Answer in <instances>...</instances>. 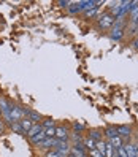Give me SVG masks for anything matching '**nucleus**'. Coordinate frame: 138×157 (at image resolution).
I'll return each instance as SVG.
<instances>
[{
  "instance_id": "nucleus-1",
  "label": "nucleus",
  "mask_w": 138,
  "mask_h": 157,
  "mask_svg": "<svg viewBox=\"0 0 138 157\" xmlns=\"http://www.w3.org/2000/svg\"><path fill=\"white\" fill-rule=\"evenodd\" d=\"M97 19H98V25H100V29H109V27H111V25L114 24L116 17H114L111 13H103L102 16H98Z\"/></svg>"
},
{
  "instance_id": "nucleus-2",
  "label": "nucleus",
  "mask_w": 138,
  "mask_h": 157,
  "mask_svg": "<svg viewBox=\"0 0 138 157\" xmlns=\"http://www.w3.org/2000/svg\"><path fill=\"white\" fill-rule=\"evenodd\" d=\"M0 109H2V114H3V117L6 119V122L13 124V122H11V105L8 103L5 98H0Z\"/></svg>"
},
{
  "instance_id": "nucleus-3",
  "label": "nucleus",
  "mask_w": 138,
  "mask_h": 157,
  "mask_svg": "<svg viewBox=\"0 0 138 157\" xmlns=\"http://www.w3.org/2000/svg\"><path fill=\"white\" fill-rule=\"evenodd\" d=\"M24 117H25L24 108L11 105V122H19V121H22Z\"/></svg>"
},
{
  "instance_id": "nucleus-4",
  "label": "nucleus",
  "mask_w": 138,
  "mask_h": 157,
  "mask_svg": "<svg viewBox=\"0 0 138 157\" xmlns=\"http://www.w3.org/2000/svg\"><path fill=\"white\" fill-rule=\"evenodd\" d=\"M57 138H44L43 141H40L36 146H40V147H43V149H48V151H51V149H56V146H57Z\"/></svg>"
},
{
  "instance_id": "nucleus-5",
  "label": "nucleus",
  "mask_w": 138,
  "mask_h": 157,
  "mask_svg": "<svg viewBox=\"0 0 138 157\" xmlns=\"http://www.w3.org/2000/svg\"><path fill=\"white\" fill-rule=\"evenodd\" d=\"M116 130H117V135L122 138V140H130V136H132V127H128V125H119L116 127Z\"/></svg>"
},
{
  "instance_id": "nucleus-6",
  "label": "nucleus",
  "mask_w": 138,
  "mask_h": 157,
  "mask_svg": "<svg viewBox=\"0 0 138 157\" xmlns=\"http://www.w3.org/2000/svg\"><path fill=\"white\" fill-rule=\"evenodd\" d=\"M70 154H71L73 157H87V155H86V147H84V144L71 146V147H70Z\"/></svg>"
},
{
  "instance_id": "nucleus-7",
  "label": "nucleus",
  "mask_w": 138,
  "mask_h": 157,
  "mask_svg": "<svg viewBox=\"0 0 138 157\" xmlns=\"http://www.w3.org/2000/svg\"><path fill=\"white\" fill-rule=\"evenodd\" d=\"M57 140H62V141H67L68 140V128L67 127H56V136Z\"/></svg>"
},
{
  "instance_id": "nucleus-8",
  "label": "nucleus",
  "mask_w": 138,
  "mask_h": 157,
  "mask_svg": "<svg viewBox=\"0 0 138 157\" xmlns=\"http://www.w3.org/2000/svg\"><path fill=\"white\" fill-rule=\"evenodd\" d=\"M125 147V152L128 157H138V144L136 143H127L124 144Z\"/></svg>"
},
{
  "instance_id": "nucleus-9",
  "label": "nucleus",
  "mask_w": 138,
  "mask_h": 157,
  "mask_svg": "<svg viewBox=\"0 0 138 157\" xmlns=\"http://www.w3.org/2000/svg\"><path fill=\"white\" fill-rule=\"evenodd\" d=\"M24 113H25V116H29V119L33 122V124H38V121L41 119V114H38V113H35V111H32V109H24Z\"/></svg>"
},
{
  "instance_id": "nucleus-10",
  "label": "nucleus",
  "mask_w": 138,
  "mask_h": 157,
  "mask_svg": "<svg viewBox=\"0 0 138 157\" xmlns=\"http://www.w3.org/2000/svg\"><path fill=\"white\" fill-rule=\"evenodd\" d=\"M106 141H109V144L113 146V149L116 151V149H119L121 146H124V140L119 135H116L114 138H111V140H106Z\"/></svg>"
},
{
  "instance_id": "nucleus-11",
  "label": "nucleus",
  "mask_w": 138,
  "mask_h": 157,
  "mask_svg": "<svg viewBox=\"0 0 138 157\" xmlns=\"http://www.w3.org/2000/svg\"><path fill=\"white\" fill-rule=\"evenodd\" d=\"M19 125H21V128H22V133H27L32 128V125H33V122L30 121L29 117H24L22 121H19Z\"/></svg>"
},
{
  "instance_id": "nucleus-12",
  "label": "nucleus",
  "mask_w": 138,
  "mask_h": 157,
  "mask_svg": "<svg viewBox=\"0 0 138 157\" xmlns=\"http://www.w3.org/2000/svg\"><path fill=\"white\" fill-rule=\"evenodd\" d=\"M138 21V2H133V6H132V10H130V24H136Z\"/></svg>"
},
{
  "instance_id": "nucleus-13",
  "label": "nucleus",
  "mask_w": 138,
  "mask_h": 157,
  "mask_svg": "<svg viewBox=\"0 0 138 157\" xmlns=\"http://www.w3.org/2000/svg\"><path fill=\"white\" fill-rule=\"evenodd\" d=\"M40 132H43V127H41V124H33V125H32V128H30V130L27 132L25 135L29 136V138H33L35 135H38Z\"/></svg>"
},
{
  "instance_id": "nucleus-14",
  "label": "nucleus",
  "mask_w": 138,
  "mask_h": 157,
  "mask_svg": "<svg viewBox=\"0 0 138 157\" xmlns=\"http://www.w3.org/2000/svg\"><path fill=\"white\" fill-rule=\"evenodd\" d=\"M82 144H84L86 149H89V151H94V149H95V144H97V141H94L92 138H84V140H82Z\"/></svg>"
},
{
  "instance_id": "nucleus-15",
  "label": "nucleus",
  "mask_w": 138,
  "mask_h": 157,
  "mask_svg": "<svg viewBox=\"0 0 138 157\" xmlns=\"http://www.w3.org/2000/svg\"><path fill=\"white\" fill-rule=\"evenodd\" d=\"M105 157H114V149L109 141H105Z\"/></svg>"
},
{
  "instance_id": "nucleus-16",
  "label": "nucleus",
  "mask_w": 138,
  "mask_h": 157,
  "mask_svg": "<svg viewBox=\"0 0 138 157\" xmlns=\"http://www.w3.org/2000/svg\"><path fill=\"white\" fill-rule=\"evenodd\" d=\"M105 135L108 140H111V138H114L117 135V130H116V127H108L106 130H105Z\"/></svg>"
},
{
  "instance_id": "nucleus-17",
  "label": "nucleus",
  "mask_w": 138,
  "mask_h": 157,
  "mask_svg": "<svg viewBox=\"0 0 138 157\" xmlns=\"http://www.w3.org/2000/svg\"><path fill=\"white\" fill-rule=\"evenodd\" d=\"M44 138H46V135H44V130H43V132H40L38 135H35L33 138H30V141H32L33 144H38L40 141H43V140H44Z\"/></svg>"
},
{
  "instance_id": "nucleus-18",
  "label": "nucleus",
  "mask_w": 138,
  "mask_h": 157,
  "mask_svg": "<svg viewBox=\"0 0 138 157\" xmlns=\"http://www.w3.org/2000/svg\"><path fill=\"white\" fill-rule=\"evenodd\" d=\"M89 138H92L94 141H100L102 140V133H100V130H90Z\"/></svg>"
},
{
  "instance_id": "nucleus-19",
  "label": "nucleus",
  "mask_w": 138,
  "mask_h": 157,
  "mask_svg": "<svg viewBox=\"0 0 138 157\" xmlns=\"http://www.w3.org/2000/svg\"><path fill=\"white\" fill-rule=\"evenodd\" d=\"M46 138H54L56 136V127H49V128H43Z\"/></svg>"
},
{
  "instance_id": "nucleus-20",
  "label": "nucleus",
  "mask_w": 138,
  "mask_h": 157,
  "mask_svg": "<svg viewBox=\"0 0 138 157\" xmlns=\"http://www.w3.org/2000/svg\"><path fill=\"white\" fill-rule=\"evenodd\" d=\"M97 13H98V8L95 6V8H92V10H87L84 14H86L87 17H95V16H97Z\"/></svg>"
},
{
  "instance_id": "nucleus-21",
  "label": "nucleus",
  "mask_w": 138,
  "mask_h": 157,
  "mask_svg": "<svg viewBox=\"0 0 138 157\" xmlns=\"http://www.w3.org/2000/svg\"><path fill=\"white\" fill-rule=\"evenodd\" d=\"M41 127H43V128H49V127H54V121H52V119H44V121H43V124H41Z\"/></svg>"
},
{
  "instance_id": "nucleus-22",
  "label": "nucleus",
  "mask_w": 138,
  "mask_h": 157,
  "mask_svg": "<svg viewBox=\"0 0 138 157\" xmlns=\"http://www.w3.org/2000/svg\"><path fill=\"white\" fill-rule=\"evenodd\" d=\"M11 128H13L14 132H17V133H22V128H21L19 122H13V124H11Z\"/></svg>"
},
{
  "instance_id": "nucleus-23",
  "label": "nucleus",
  "mask_w": 138,
  "mask_h": 157,
  "mask_svg": "<svg viewBox=\"0 0 138 157\" xmlns=\"http://www.w3.org/2000/svg\"><path fill=\"white\" fill-rule=\"evenodd\" d=\"M90 152V157H105L102 152H98L97 149H94V151H89Z\"/></svg>"
},
{
  "instance_id": "nucleus-24",
  "label": "nucleus",
  "mask_w": 138,
  "mask_h": 157,
  "mask_svg": "<svg viewBox=\"0 0 138 157\" xmlns=\"http://www.w3.org/2000/svg\"><path fill=\"white\" fill-rule=\"evenodd\" d=\"M73 127H75V130H76V132H81L82 128H84V125L79 124V122H75V124H73Z\"/></svg>"
},
{
  "instance_id": "nucleus-25",
  "label": "nucleus",
  "mask_w": 138,
  "mask_h": 157,
  "mask_svg": "<svg viewBox=\"0 0 138 157\" xmlns=\"http://www.w3.org/2000/svg\"><path fill=\"white\" fill-rule=\"evenodd\" d=\"M44 157H60L56 151H48V152H46V155Z\"/></svg>"
},
{
  "instance_id": "nucleus-26",
  "label": "nucleus",
  "mask_w": 138,
  "mask_h": 157,
  "mask_svg": "<svg viewBox=\"0 0 138 157\" xmlns=\"http://www.w3.org/2000/svg\"><path fill=\"white\" fill-rule=\"evenodd\" d=\"M132 48H135V49H138V36H136V38L132 41Z\"/></svg>"
},
{
  "instance_id": "nucleus-27",
  "label": "nucleus",
  "mask_w": 138,
  "mask_h": 157,
  "mask_svg": "<svg viewBox=\"0 0 138 157\" xmlns=\"http://www.w3.org/2000/svg\"><path fill=\"white\" fill-rule=\"evenodd\" d=\"M67 157H73V155H71V154H68V155H67Z\"/></svg>"
}]
</instances>
